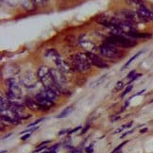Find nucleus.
Here are the masks:
<instances>
[{"label": "nucleus", "mask_w": 153, "mask_h": 153, "mask_svg": "<svg viewBox=\"0 0 153 153\" xmlns=\"http://www.w3.org/2000/svg\"><path fill=\"white\" fill-rule=\"evenodd\" d=\"M81 152V149H73L70 153H80Z\"/></svg>", "instance_id": "nucleus-29"}, {"label": "nucleus", "mask_w": 153, "mask_h": 153, "mask_svg": "<svg viewBox=\"0 0 153 153\" xmlns=\"http://www.w3.org/2000/svg\"><path fill=\"white\" fill-rule=\"evenodd\" d=\"M99 51L102 56L109 59H118L123 56V52L118 49V48L109 42H105L102 45L99 46Z\"/></svg>", "instance_id": "nucleus-3"}, {"label": "nucleus", "mask_w": 153, "mask_h": 153, "mask_svg": "<svg viewBox=\"0 0 153 153\" xmlns=\"http://www.w3.org/2000/svg\"><path fill=\"white\" fill-rule=\"evenodd\" d=\"M60 148V144H56V145H54L53 146H51V148L49 149V151H52V150H56L57 149H59Z\"/></svg>", "instance_id": "nucleus-23"}, {"label": "nucleus", "mask_w": 153, "mask_h": 153, "mask_svg": "<svg viewBox=\"0 0 153 153\" xmlns=\"http://www.w3.org/2000/svg\"><path fill=\"white\" fill-rule=\"evenodd\" d=\"M53 79H54L55 85L60 90L61 93L66 91V86H67V79L66 76L64 75L62 71L59 69H51Z\"/></svg>", "instance_id": "nucleus-5"}, {"label": "nucleus", "mask_w": 153, "mask_h": 153, "mask_svg": "<svg viewBox=\"0 0 153 153\" xmlns=\"http://www.w3.org/2000/svg\"><path fill=\"white\" fill-rule=\"evenodd\" d=\"M70 131H68V129H63V131H61L60 132H59V134L62 135V134H64V133H69Z\"/></svg>", "instance_id": "nucleus-27"}, {"label": "nucleus", "mask_w": 153, "mask_h": 153, "mask_svg": "<svg viewBox=\"0 0 153 153\" xmlns=\"http://www.w3.org/2000/svg\"><path fill=\"white\" fill-rule=\"evenodd\" d=\"M135 74H136V71H135V70H132V71H131V72H129V73L128 74L127 78H128V79H131Z\"/></svg>", "instance_id": "nucleus-22"}, {"label": "nucleus", "mask_w": 153, "mask_h": 153, "mask_svg": "<svg viewBox=\"0 0 153 153\" xmlns=\"http://www.w3.org/2000/svg\"><path fill=\"white\" fill-rule=\"evenodd\" d=\"M118 119H119V116H116V117H114V118L111 119V122H114L115 120H118Z\"/></svg>", "instance_id": "nucleus-34"}, {"label": "nucleus", "mask_w": 153, "mask_h": 153, "mask_svg": "<svg viewBox=\"0 0 153 153\" xmlns=\"http://www.w3.org/2000/svg\"><path fill=\"white\" fill-rule=\"evenodd\" d=\"M48 143H50V141L48 140V141H45V142H43V143H41L40 144V146H43V145H45V144H48Z\"/></svg>", "instance_id": "nucleus-31"}, {"label": "nucleus", "mask_w": 153, "mask_h": 153, "mask_svg": "<svg viewBox=\"0 0 153 153\" xmlns=\"http://www.w3.org/2000/svg\"><path fill=\"white\" fill-rule=\"evenodd\" d=\"M89 127H90V126H89V125H88V126H87V127H86V128H85L83 129V131H82V133H85V132L87 131V129H88V128H89Z\"/></svg>", "instance_id": "nucleus-33"}, {"label": "nucleus", "mask_w": 153, "mask_h": 153, "mask_svg": "<svg viewBox=\"0 0 153 153\" xmlns=\"http://www.w3.org/2000/svg\"><path fill=\"white\" fill-rule=\"evenodd\" d=\"M39 128L38 127H35V128H29L27 129V131H22L21 133H27V132H31V131H36V129H38Z\"/></svg>", "instance_id": "nucleus-21"}, {"label": "nucleus", "mask_w": 153, "mask_h": 153, "mask_svg": "<svg viewBox=\"0 0 153 153\" xmlns=\"http://www.w3.org/2000/svg\"><path fill=\"white\" fill-rule=\"evenodd\" d=\"M137 13L143 16L145 19H146L148 21H153V13L150 11L149 9H146L145 6H142V7H138L137 9Z\"/></svg>", "instance_id": "nucleus-10"}, {"label": "nucleus", "mask_w": 153, "mask_h": 153, "mask_svg": "<svg viewBox=\"0 0 153 153\" xmlns=\"http://www.w3.org/2000/svg\"><path fill=\"white\" fill-rule=\"evenodd\" d=\"M40 94H41V95H43L44 97H45L46 98L50 99L51 101H55V100H57V98H58V94L52 89H45V91L41 92Z\"/></svg>", "instance_id": "nucleus-11"}, {"label": "nucleus", "mask_w": 153, "mask_h": 153, "mask_svg": "<svg viewBox=\"0 0 153 153\" xmlns=\"http://www.w3.org/2000/svg\"><path fill=\"white\" fill-rule=\"evenodd\" d=\"M142 53H143V51H139V52H138V53H136V54H135V55H134L133 57H131V59H129V60H128V62H127V63L125 64L124 66L122 67V70H123V69H125V68H126L127 66H128L129 64H131V62H133V61L135 60V59H136V58H137V57H138L139 55H141V54H142Z\"/></svg>", "instance_id": "nucleus-14"}, {"label": "nucleus", "mask_w": 153, "mask_h": 153, "mask_svg": "<svg viewBox=\"0 0 153 153\" xmlns=\"http://www.w3.org/2000/svg\"><path fill=\"white\" fill-rule=\"evenodd\" d=\"M142 76V74H135V75L132 76V78L131 79V81H129V83H131V82H132L133 80L137 79L139 78V76Z\"/></svg>", "instance_id": "nucleus-20"}, {"label": "nucleus", "mask_w": 153, "mask_h": 153, "mask_svg": "<svg viewBox=\"0 0 153 153\" xmlns=\"http://www.w3.org/2000/svg\"><path fill=\"white\" fill-rule=\"evenodd\" d=\"M37 76H38L39 80L43 83L45 89H52V90H54L58 95H60L61 92L55 85L54 79H53L50 68H48V66H45V65L40 66L39 69L37 70Z\"/></svg>", "instance_id": "nucleus-1"}, {"label": "nucleus", "mask_w": 153, "mask_h": 153, "mask_svg": "<svg viewBox=\"0 0 153 153\" xmlns=\"http://www.w3.org/2000/svg\"><path fill=\"white\" fill-rule=\"evenodd\" d=\"M106 42L114 44L116 46L119 45L121 48H134L135 45H137L136 41L128 36H114V35H111V37L107 38Z\"/></svg>", "instance_id": "nucleus-4"}, {"label": "nucleus", "mask_w": 153, "mask_h": 153, "mask_svg": "<svg viewBox=\"0 0 153 153\" xmlns=\"http://www.w3.org/2000/svg\"><path fill=\"white\" fill-rule=\"evenodd\" d=\"M123 87H124V83H123V81H118L116 82V84L114 88V92H117V91H120L123 89Z\"/></svg>", "instance_id": "nucleus-15"}, {"label": "nucleus", "mask_w": 153, "mask_h": 153, "mask_svg": "<svg viewBox=\"0 0 153 153\" xmlns=\"http://www.w3.org/2000/svg\"><path fill=\"white\" fill-rule=\"evenodd\" d=\"M29 137H30V133H27V134H25L24 136H23L21 139H22V140H27V139L29 138Z\"/></svg>", "instance_id": "nucleus-26"}, {"label": "nucleus", "mask_w": 153, "mask_h": 153, "mask_svg": "<svg viewBox=\"0 0 153 153\" xmlns=\"http://www.w3.org/2000/svg\"><path fill=\"white\" fill-rule=\"evenodd\" d=\"M132 88H133V85H128V86L126 88V90L122 93V95H121V96H122V97H125L126 95H128V94L132 90Z\"/></svg>", "instance_id": "nucleus-17"}, {"label": "nucleus", "mask_w": 153, "mask_h": 153, "mask_svg": "<svg viewBox=\"0 0 153 153\" xmlns=\"http://www.w3.org/2000/svg\"><path fill=\"white\" fill-rule=\"evenodd\" d=\"M149 131V128H143V129H141V131H140V132H141V133H144V132H146V131Z\"/></svg>", "instance_id": "nucleus-30"}, {"label": "nucleus", "mask_w": 153, "mask_h": 153, "mask_svg": "<svg viewBox=\"0 0 153 153\" xmlns=\"http://www.w3.org/2000/svg\"><path fill=\"white\" fill-rule=\"evenodd\" d=\"M50 153H57V151L56 150H52V151H49Z\"/></svg>", "instance_id": "nucleus-36"}, {"label": "nucleus", "mask_w": 153, "mask_h": 153, "mask_svg": "<svg viewBox=\"0 0 153 153\" xmlns=\"http://www.w3.org/2000/svg\"><path fill=\"white\" fill-rule=\"evenodd\" d=\"M145 91H146V90L144 89V90H142V91H141V92L137 93V94H136V95H135V96H140V95H142V94H143V93H144Z\"/></svg>", "instance_id": "nucleus-32"}, {"label": "nucleus", "mask_w": 153, "mask_h": 153, "mask_svg": "<svg viewBox=\"0 0 153 153\" xmlns=\"http://www.w3.org/2000/svg\"><path fill=\"white\" fill-rule=\"evenodd\" d=\"M73 111H74V107H73V106H69V107H67V108L64 109L57 117H58V118H64V117L68 116L70 114L72 113Z\"/></svg>", "instance_id": "nucleus-13"}, {"label": "nucleus", "mask_w": 153, "mask_h": 153, "mask_svg": "<svg viewBox=\"0 0 153 153\" xmlns=\"http://www.w3.org/2000/svg\"><path fill=\"white\" fill-rule=\"evenodd\" d=\"M45 148H46V146H43V148H39L38 149H36V150H34V152H39V151H42V150H43V149H45Z\"/></svg>", "instance_id": "nucleus-28"}, {"label": "nucleus", "mask_w": 153, "mask_h": 153, "mask_svg": "<svg viewBox=\"0 0 153 153\" xmlns=\"http://www.w3.org/2000/svg\"><path fill=\"white\" fill-rule=\"evenodd\" d=\"M35 100H36L39 104H41L42 106H45L46 108H51V106L54 105V101H51L50 99L46 98L43 95H41L40 93L35 97Z\"/></svg>", "instance_id": "nucleus-9"}, {"label": "nucleus", "mask_w": 153, "mask_h": 153, "mask_svg": "<svg viewBox=\"0 0 153 153\" xmlns=\"http://www.w3.org/2000/svg\"><path fill=\"white\" fill-rule=\"evenodd\" d=\"M85 54L87 55L88 59H89V61H90L92 65L96 66V67H98V68H101V69L109 67L108 63L106 62L105 61H103L100 57H98L97 54H95V53L87 52V53H85Z\"/></svg>", "instance_id": "nucleus-6"}, {"label": "nucleus", "mask_w": 153, "mask_h": 153, "mask_svg": "<svg viewBox=\"0 0 153 153\" xmlns=\"http://www.w3.org/2000/svg\"><path fill=\"white\" fill-rule=\"evenodd\" d=\"M25 104L27 106V107L32 110V111H41V110H46L48 108L45 107V106H42L41 104H39L36 100H34L32 98H29V97H27L25 99Z\"/></svg>", "instance_id": "nucleus-8"}, {"label": "nucleus", "mask_w": 153, "mask_h": 153, "mask_svg": "<svg viewBox=\"0 0 153 153\" xmlns=\"http://www.w3.org/2000/svg\"><path fill=\"white\" fill-rule=\"evenodd\" d=\"M128 1L129 3H131V4H134V5L138 6V7H142V6H144V1H143V0H128Z\"/></svg>", "instance_id": "nucleus-16"}, {"label": "nucleus", "mask_w": 153, "mask_h": 153, "mask_svg": "<svg viewBox=\"0 0 153 153\" xmlns=\"http://www.w3.org/2000/svg\"><path fill=\"white\" fill-rule=\"evenodd\" d=\"M122 131V128H118V129H117V131H115V133H118V132H121Z\"/></svg>", "instance_id": "nucleus-35"}, {"label": "nucleus", "mask_w": 153, "mask_h": 153, "mask_svg": "<svg viewBox=\"0 0 153 153\" xmlns=\"http://www.w3.org/2000/svg\"><path fill=\"white\" fill-rule=\"evenodd\" d=\"M79 129H81V127H80V126L75 128L74 129H72V131H69V134H71V133H74V132H76V131H78Z\"/></svg>", "instance_id": "nucleus-24"}, {"label": "nucleus", "mask_w": 153, "mask_h": 153, "mask_svg": "<svg viewBox=\"0 0 153 153\" xmlns=\"http://www.w3.org/2000/svg\"><path fill=\"white\" fill-rule=\"evenodd\" d=\"M127 143H128V141H126V142H124V143H122L121 145H119L118 146H117V148H115V149L113 150V152H111V153H118V152L120 151V149H122V146H124V145H126Z\"/></svg>", "instance_id": "nucleus-18"}, {"label": "nucleus", "mask_w": 153, "mask_h": 153, "mask_svg": "<svg viewBox=\"0 0 153 153\" xmlns=\"http://www.w3.org/2000/svg\"><path fill=\"white\" fill-rule=\"evenodd\" d=\"M41 153H49V152H48V151H43V152H41Z\"/></svg>", "instance_id": "nucleus-37"}, {"label": "nucleus", "mask_w": 153, "mask_h": 153, "mask_svg": "<svg viewBox=\"0 0 153 153\" xmlns=\"http://www.w3.org/2000/svg\"><path fill=\"white\" fill-rule=\"evenodd\" d=\"M132 131H133V129H131V131H127V132H125V133H124V134H123V135H122V136H121L120 138H124V137H126V136H127V135H128L129 133H131Z\"/></svg>", "instance_id": "nucleus-25"}, {"label": "nucleus", "mask_w": 153, "mask_h": 153, "mask_svg": "<svg viewBox=\"0 0 153 153\" xmlns=\"http://www.w3.org/2000/svg\"><path fill=\"white\" fill-rule=\"evenodd\" d=\"M45 120V118H40V119H38V120H36L35 122H33V123H31V124H29L27 127L29 128V127H33V126H35V125H37V124H39V123L41 122V121H44Z\"/></svg>", "instance_id": "nucleus-19"}, {"label": "nucleus", "mask_w": 153, "mask_h": 153, "mask_svg": "<svg viewBox=\"0 0 153 153\" xmlns=\"http://www.w3.org/2000/svg\"><path fill=\"white\" fill-rule=\"evenodd\" d=\"M72 67L76 72L85 73L91 69V62L86 54L76 53L72 57Z\"/></svg>", "instance_id": "nucleus-2"}, {"label": "nucleus", "mask_w": 153, "mask_h": 153, "mask_svg": "<svg viewBox=\"0 0 153 153\" xmlns=\"http://www.w3.org/2000/svg\"><path fill=\"white\" fill-rule=\"evenodd\" d=\"M0 109H1V111H7L10 108V102L9 101V99L7 97H1V98H0Z\"/></svg>", "instance_id": "nucleus-12"}, {"label": "nucleus", "mask_w": 153, "mask_h": 153, "mask_svg": "<svg viewBox=\"0 0 153 153\" xmlns=\"http://www.w3.org/2000/svg\"><path fill=\"white\" fill-rule=\"evenodd\" d=\"M37 79H38L37 76H35L31 72H28V73H26V75L23 76L22 81H23V84L27 88H34L37 83Z\"/></svg>", "instance_id": "nucleus-7"}]
</instances>
